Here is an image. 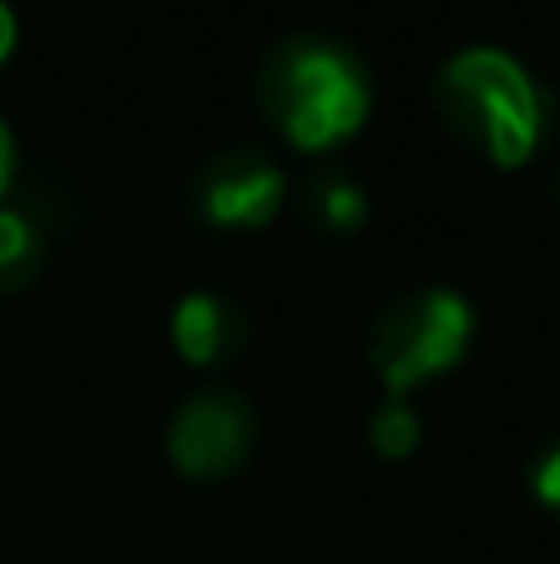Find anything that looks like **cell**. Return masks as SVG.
Wrapping results in <instances>:
<instances>
[{"instance_id": "1", "label": "cell", "mask_w": 560, "mask_h": 564, "mask_svg": "<svg viewBox=\"0 0 560 564\" xmlns=\"http://www.w3.org/2000/svg\"><path fill=\"white\" fill-rule=\"evenodd\" d=\"M446 124L496 169H526L546 139V95L531 69L496 45H466L437 69Z\"/></svg>"}, {"instance_id": "2", "label": "cell", "mask_w": 560, "mask_h": 564, "mask_svg": "<svg viewBox=\"0 0 560 564\" xmlns=\"http://www.w3.org/2000/svg\"><path fill=\"white\" fill-rule=\"evenodd\" d=\"M263 109L298 154H327L363 134L373 115V85L353 50H343L337 40L298 35L268 59Z\"/></svg>"}, {"instance_id": "3", "label": "cell", "mask_w": 560, "mask_h": 564, "mask_svg": "<svg viewBox=\"0 0 560 564\" xmlns=\"http://www.w3.org/2000/svg\"><path fill=\"white\" fill-rule=\"evenodd\" d=\"M472 337H476L472 302L452 288H422L407 292L402 302H392L377 317L373 337H367V361H373L387 401H407V391H417L422 381L462 367Z\"/></svg>"}, {"instance_id": "4", "label": "cell", "mask_w": 560, "mask_h": 564, "mask_svg": "<svg viewBox=\"0 0 560 564\" xmlns=\"http://www.w3.org/2000/svg\"><path fill=\"white\" fill-rule=\"evenodd\" d=\"M254 406L234 391H194L169 416L164 451L184 480H228L254 456Z\"/></svg>"}, {"instance_id": "5", "label": "cell", "mask_w": 560, "mask_h": 564, "mask_svg": "<svg viewBox=\"0 0 560 564\" xmlns=\"http://www.w3.org/2000/svg\"><path fill=\"white\" fill-rule=\"evenodd\" d=\"M288 198V178L263 154H228L204 174L198 208L214 228H268Z\"/></svg>"}, {"instance_id": "6", "label": "cell", "mask_w": 560, "mask_h": 564, "mask_svg": "<svg viewBox=\"0 0 560 564\" xmlns=\"http://www.w3.org/2000/svg\"><path fill=\"white\" fill-rule=\"evenodd\" d=\"M169 341L189 367H218L244 341V317L218 292H184L169 312Z\"/></svg>"}, {"instance_id": "7", "label": "cell", "mask_w": 560, "mask_h": 564, "mask_svg": "<svg viewBox=\"0 0 560 564\" xmlns=\"http://www.w3.org/2000/svg\"><path fill=\"white\" fill-rule=\"evenodd\" d=\"M40 268V234L25 214L0 204V292L30 282Z\"/></svg>"}, {"instance_id": "8", "label": "cell", "mask_w": 560, "mask_h": 564, "mask_svg": "<svg viewBox=\"0 0 560 564\" xmlns=\"http://www.w3.org/2000/svg\"><path fill=\"white\" fill-rule=\"evenodd\" d=\"M367 441L383 460H407L422 446V416L412 411V401H383L367 421Z\"/></svg>"}, {"instance_id": "9", "label": "cell", "mask_w": 560, "mask_h": 564, "mask_svg": "<svg viewBox=\"0 0 560 564\" xmlns=\"http://www.w3.org/2000/svg\"><path fill=\"white\" fill-rule=\"evenodd\" d=\"M317 218H323L327 234H357L367 224V194L343 174L323 178L317 184Z\"/></svg>"}, {"instance_id": "10", "label": "cell", "mask_w": 560, "mask_h": 564, "mask_svg": "<svg viewBox=\"0 0 560 564\" xmlns=\"http://www.w3.org/2000/svg\"><path fill=\"white\" fill-rule=\"evenodd\" d=\"M531 490H536V500H541V506L560 510V446L546 451L541 466L531 470Z\"/></svg>"}, {"instance_id": "11", "label": "cell", "mask_w": 560, "mask_h": 564, "mask_svg": "<svg viewBox=\"0 0 560 564\" xmlns=\"http://www.w3.org/2000/svg\"><path fill=\"white\" fill-rule=\"evenodd\" d=\"M10 174H15V134H10V124L0 119V204H6Z\"/></svg>"}, {"instance_id": "12", "label": "cell", "mask_w": 560, "mask_h": 564, "mask_svg": "<svg viewBox=\"0 0 560 564\" xmlns=\"http://www.w3.org/2000/svg\"><path fill=\"white\" fill-rule=\"evenodd\" d=\"M15 45H20V20L10 6H0V65L15 55Z\"/></svg>"}]
</instances>
